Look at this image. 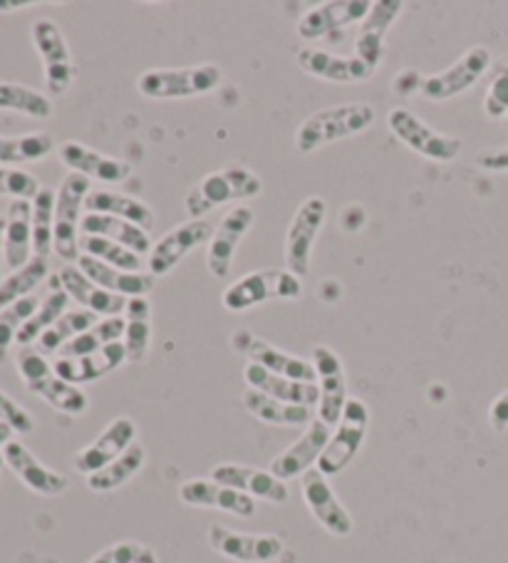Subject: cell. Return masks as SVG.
Here are the masks:
<instances>
[{
    "label": "cell",
    "mask_w": 508,
    "mask_h": 563,
    "mask_svg": "<svg viewBox=\"0 0 508 563\" xmlns=\"http://www.w3.org/2000/svg\"><path fill=\"white\" fill-rule=\"evenodd\" d=\"M209 547L231 561L273 563L283 556V539L273 533H243L229 527L209 529Z\"/></svg>",
    "instance_id": "ac0fdd59"
},
{
    "label": "cell",
    "mask_w": 508,
    "mask_h": 563,
    "mask_svg": "<svg viewBox=\"0 0 508 563\" xmlns=\"http://www.w3.org/2000/svg\"><path fill=\"white\" fill-rule=\"evenodd\" d=\"M80 231L87 236H102L110 239L114 244H120L124 249H130L136 256H150L152 254V236L150 231H144L136 227L132 221L117 219V217H107V213H90L85 211Z\"/></svg>",
    "instance_id": "1f68e13d"
},
{
    "label": "cell",
    "mask_w": 508,
    "mask_h": 563,
    "mask_svg": "<svg viewBox=\"0 0 508 563\" xmlns=\"http://www.w3.org/2000/svg\"><path fill=\"white\" fill-rule=\"evenodd\" d=\"M0 422L11 427L15 434H31L35 432V417L18 405L11 395L0 390Z\"/></svg>",
    "instance_id": "7dc6e473"
},
{
    "label": "cell",
    "mask_w": 508,
    "mask_h": 563,
    "mask_svg": "<svg viewBox=\"0 0 508 563\" xmlns=\"http://www.w3.org/2000/svg\"><path fill=\"white\" fill-rule=\"evenodd\" d=\"M296 65L310 77L338 85H360L375 77L373 67L365 65L360 57H343L320 51V47H302V51L296 53Z\"/></svg>",
    "instance_id": "7402d4cb"
},
{
    "label": "cell",
    "mask_w": 508,
    "mask_h": 563,
    "mask_svg": "<svg viewBox=\"0 0 508 563\" xmlns=\"http://www.w3.org/2000/svg\"><path fill=\"white\" fill-rule=\"evenodd\" d=\"M124 351L126 363H142L152 341V303L146 296L130 298L124 310Z\"/></svg>",
    "instance_id": "e575fe53"
},
{
    "label": "cell",
    "mask_w": 508,
    "mask_h": 563,
    "mask_svg": "<svg viewBox=\"0 0 508 563\" xmlns=\"http://www.w3.org/2000/svg\"><path fill=\"white\" fill-rule=\"evenodd\" d=\"M122 363H126L124 343H112V345H107V347H102V351H97L92 355L57 357L53 367L65 383L80 387V385L100 380V377H104V375H110Z\"/></svg>",
    "instance_id": "f1b7e54d"
},
{
    "label": "cell",
    "mask_w": 508,
    "mask_h": 563,
    "mask_svg": "<svg viewBox=\"0 0 508 563\" xmlns=\"http://www.w3.org/2000/svg\"><path fill=\"white\" fill-rule=\"evenodd\" d=\"M77 268L82 274L104 290H110L114 296L122 298H140L146 296L154 288V276L150 271H142V274H130V271H120L114 266H107L102 261H97L92 256H80L77 258Z\"/></svg>",
    "instance_id": "f546056e"
},
{
    "label": "cell",
    "mask_w": 508,
    "mask_h": 563,
    "mask_svg": "<svg viewBox=\"0 0 508 563\" xmlns=\"http://www.w3.org/2000/svg\"><path fill=\"white\" fill-rule=\"evenodd\" d=\"M488 424L498 434L508 430V390L498 395L492 407H488Z\"/></svg>",
    "instance_id": "816d5d0a"
},
{
    "label": "cell",
    "mask_w": 508,
    "mask_h": 563,
    "mask_svg": "<svg viewBox=\"0 0 508 563\" xmlns=\"http://www.w3.org/2000/svg\"><path fill=\"white\" fill-rule=\"evenodd\" d=\"M97 320L100 318L85 308L67 310V313L57 320L53 328H47L41 335L37 347H41V353H60L63 347L73 341V338H77L80 333H85V330L97 325Z\"/></svg>",
    "instance_id": "7bdbcfd3"
},
{
    "label": "cell",
    "mask_w": 508,
    "mask_h": 563,
    "mask_svg": "<svg viewBox=\"0 0 508 563\" xmlns=\"http://www.w3.org/2000/svg\"><path fill=\"white\" fill-rule=\"evenodd\" d=\"M33 3H25V0H21V3H0V11H21V8H31Z\"/></svg>",
    "instance_id": "9f6ffc18"
},
{
    "label": "cell",
    "mask_w": 508,
    "mask_h": 563,
    "mask_svg": "<svg viewBox=\"0 0 508 563\" xmlns=\"http://www.w3.org/2000/svg\"><path fill=\"white\" fill-rule=\"evenodd\" d=\"M422 82H424V77L417 70H402L393 80V90L399 97H409L412 92H422Z\"/></svg>",
    "instance_id": "f5cc1de1"
},
{
    "label": "cell",
    "mask_w": 508,
    "mask_h": 563,
    "mask_svg": "<svg viewBox=\"0 0 508 563\" xmlns=\"http://www.w3.org/2000/svg\"><path fill=\"white\" fill-rule=\"evenodd\" d=\"M474 164L484 172H508V147L506 150H484L476 154Z\"/></svg>",
    "instance_id": "f907efd6"
},
{
    "label": "cell",
    "mask_w": 508,
    "mask_h": 563,
    "mask_svg": "<svg viewBox=\"0 0 508 563\" xmlns=\"http://www.w3.org/2000/svg\"><path fill=\"white\" fill-rule=\"evenodd\" d=\"M13 440V430L8 424H3L0 422V450H3V446Z\"/></svg>",
    "instance_id": "11a10c76"
},
{
    "label": "cell",
    "mask_w": 508,
    "mask_h": 563,
    "mask_svg": "<svg viewBox=\"0 0 508 563\" xmlns=\"http://www.w3.org/2000/svg\"><path fill=\"white\" fill-rule=\"evenodd\" d=\"M146 551H150V547H144L140 541H117L112 547L95 553L87 563H140Z\"/></svg>",
    "instance_id": "c3c4849f"
},
{
    "label": "cell",
    "mask_w": 508,
    "mask_h": 563,
    "mask_svg": "<svg viewBox=\"0 0 508 563\" xmlns=\"http://www.w3.org/2000/svg\"><path fill=\"white\" fill-rule=\"evenodd\" d=\"M55 201L57 191L43 187L33 199V254L51 256L55 251Z\"/></svg>",
    "instance_id": "b9f144b4"
},
{
    "label": "cell",
    "mask_w": 508,
    "mask_h": 563,
    "mask_svg": "<svg viewBox=\"0 0 508 563\" xmlns=\"http://www.w3.org/2000/svg\"><path fill=\"white\" fill-rule=\"evenodd\" d=\"M37 306H41V300L33 294L0 310V363L8 357V351H11L18 341V333H21L23 325L33 318Z\"/></svg>",
    "instance_id": "f6af8a7d"
},
{
    "label": "cell",
    "mask_w": 508,
    "mask_h": 563,
    "mask_svg": "<svg viewBox=\"0 0 508 563\" xmlns=\"http://www.w3.org/2000/svg\"><path fill=\"white\" fill-rule=\"evenodd\" d=\"M5 274V219L0 217V284H3Z\"/></svg>",
    "instance_id": "db71d44e"
},
{
    "label": "cell",
    "mask_w": 508,
    "mask_h": 563,
    "mask_svg": "<svg viewBox=\"0 0 508 563\" xmlns=\"http://www.w3.org/2000/svg\"><path fill=\"white\" fill-rule=\"evenodd\" d=\"M85 211L107 213V217L132 221L144 231H152L154 227V211L150 203L114 189H92L85 199Z\"/></svg>",
    "instance_id": "d6a6232c"
},
{
    "label": "cell",
    "mask_w": 508,
    "mask_h": 563,
    "mask_svg": "<svg viewBox=\"0 0 508 563\" xmlns=\"http://www.w3.org/2000/svg\"><path fill=\"white\" fill-rule=\"evenodd\" d=\"M488 65H492V53H488V47L484 45L468 47V51L459 57L454 65L444 67L442 73L424 77L422 92L419 95L429 102L452 100V97L472 90V87L482 80L484 73L488 70Z\"/></svg>",
    "instance_id": "7c38bea8"
},
{
    "label": "cell",
    "mask_w": 508,
    "mask_h": 563,
    "mask_svg": "<svg viewBox=\"0 0 508 563\" xmlns=\"http://www.w3.org/2000/svg\"><path fill=\"white\" fill-rule=\"evenodd\" d=\"M263 191V181L243 164H229L219 172H211L184 199V207L191 219H203L209 211L231 201L253 199Z\"/></svg>",
    "instance_id": "3957f363"
},
{
    "label": "cell",
    "mask_w": 508,
    "mask_h": 563,
    "mask_svg": "<svg viewBox=\"0 0 508 563\" xmlns=\"http://www.w3.org/2000/svg\"><path fill=\"white\" fill-rule=\"evenodd\" d=\"M310 363L316 367L320 390L318 420L335 430V424L340 422V417H343V410L350 400L343 361H340V355L335 351H330L328 345H318L316 351H312Z\"/></svg>",
    "instance_id": "9a60e30c"
},
{
    "label": "cell",
    "mask_w": 508,
    "mask_h": 563,
    "mask_svg": "<svg viewBox=\"0 0 508 563\" xmlns=\"http://www.w3.org/2000/svg\"><path fill=\"white\" fill-rule=\"evenodd\" d=\"M144 462H146V450L140 442H134L120 460H114L112 464H107L104 470L90 474V477H87V487H90V492L95 494H110L114 489L124 487L130 479H134L136 474L144 470Z\"/></svg>",
    "instance_id": "8d00e7d4"
},
{
    "label": "cell",
    "mask_w": 508,
    "mask_h": 563,
    "mask_svg": "<svg viewBox=\"0 0 508 563\" xmlns=\"http://www.w3.org/2000/svg\"><path fill=\"white\" fill-rule=\"evenodd\" d=\"M373 5V0H328V3H320L300 18L296 33L300 41H322V37L345 31L350 25L363 23Z\"/></svg>",
    "instance_id": "2e32d148"
},
{
    "label": "cell",
    "mask_w": 508,
    "mask_h": 563,
    "mask_svg": "<svg viewBox=\"0 0 508 563\" xmlns=\"http://www.w3.org/2000/svg\"><path fill=\"white\" fill-rule=\"evenodd\" d=\"M387 128L407 150L417 152L419 157L424 159L446 164L454 162L459 157V152H462V140L449 137V134L429 128L424 120H419L415 112L407 110V107H395V110H389Z\"/></svg>",
    "instance_id": "ba28073f"
},
{
    "label": "cell",
    "mask_w": 508,
    "mask_h": 563,
    "mask_svg": "<svg viewBox=\"0 0 508 563\" xmlns=\"http://www.w3.org/2000/svg\"><path fill=\"white\" fill-rule=\"evenodd\" d=\"M140 563H156V553H154V551L150 549V551H146V553H144V559H142Z\"/></svg>",
    "instance_id": "6f0895ef"
},
{
    "label": "cell",
    "mask_w": 508,
    "mask_h": 563,
    "mask_svg": "<svg viewBox=\"0 0 508 563\" xmlns=\"http://www.w3.org/2000/svg\"><path fill=\"white\" fill-rule=\"evenodd\" d=\"M300 296L302 280L296 274H290L288 268H266L233 280L223 290L221 303L231 313H246V310L266 303V300H298Z\"/></svg>",
    "instance_id": "5b68a950"
},
{
    "label": "cell",
    "mask_w": 508,
    "mask_h": 563,
    "mask_svg": "<svg viewBox=\"0 0 508 563\" xmlns=\"http://www.w3.org/2000/svg\"><path fill=\"white\" fill-rule=\"evenodd\" d=\"M243 380H246L249 390H258L263 395L273 397V400L288 402V405H300V407H312L316 410L320 402V390L318 383H298L290 380V377L276 375L270 371H263L261 365L249 363L243 367Z\"/></svg>",
    "instance_id": "4316f807"
},
{
    "label": "cell",
    "mask_w": 508,
    "mask_h": 563,
    "mask_svg": "<svg viewBox=\"0 0 508 563\" xmlns=\"http://www.w3.org/2000/svg\"><path fill=\"white\" fill-rule=\"evenodd\" d=\"M124 318L114 316V318H102L97 320V325H92L90 330H85L77 338H73L67 343L57 357H82V355H92L102 347L112 345V343H122L124 341Z\"/></svg>",
    "instance_id": "f35d334b"
},
{
    "label": "cell",
    "mask_w": 508,
    "mask_h": 563,
    "mask_svg": "<svg viewBox=\"0 0 508 563\" xmlns=\"http://www.w3.org/2000/svg\"><path fill=\"white\" fill-rule=\"evenodd\" d=\"M328 217V203L322 197H308L300 203L296 217L290 219V227L286 231V268L298 278L308 276L312 264V246L320 234L322 223Z\"/></svg>",
    "instance_id": "30bf717a"
},
{
    "label": "cell",
    "mask_w": 508,
    "mask_h": 563,
    "mask_svg": "<svg viewBox=\"0 0 508 563\" xmlns=\"http://www.w3.org/2000/svg\"><path fill=\"white\" fill-rule=\"evenodd\" d=\"M15 367L27 390L43 397L53 410L73 417L87 412V405H90L87 395L77 385L65 383L63 377L55 373V367L47 363L45 353L35 351V347H21L15 357Z\"/></svg>",
    "instance_id": "7a4b0ae2"
},
{
    "label": "cell",
    "mask_w": 508,
    "mask_h": 563,
    "mask_svg": "<svg viewBox=\"0 0 508 563\" xmlns=\"http://www.w3.org/2000/svg\"><path fill=\"white\" fill-rule=\"evenodd\" d=\"M231 347L236 353L246 355L249 363L261 365L263 371H270L276 375L290 377V380H298V383H316L318 380L316 367H312L310 361L280 351V347L270 345L268 341H263V338L253 335L251 330H239V333H233L231 335Z\"/></svg>",
    "instance_id": "4fadbf2b"
},
{
    "label": "cell",
    "mask_w": 508,
    "mask_h": 563,
    "mask_svg": "<svg viewBox=\"0 0 508 563\" xmlns=\"http://www.w3.org/2000/svg\"><path fill=\"white\" fill-rule=\"evenodd\" d=\"M253 221H256V211L251 207H233L221 219L207 246V266L213 278H229L233 258H236V249L246 239Z\"/></svg>",
    "instance_id": "e0dca14e"
},
{
    "label": "cell",
    "mask_w": 508,
    "mask_h": 563,
    "mask_svg": "<svg viewBox=\"0 0 508 563\" xmlns=\"http://www.w3.org/2000/svg\"><path fill=\"white\" fill-rule=\"evenodd\" d=\"M3 467H5V460H3V450H0V472H3Z\"/></svg>",
    "instance_id": "680465c9"
},
{
    "label": "cell",
    "mask_w": 508,
    "mask_h": 563,
    "mask_svg": "<svg viewBox=\"0 0 508 563\" xmlns=\"http://www.w3.org/2000/svg\"><path fill=\"white\" fill-rule=\"evenodd\" d=\"M31 33H33L35 51L43 60L47 92L65 95L75 82L77 67L73 63V53L63 35V27L55 21H51V18H41V21L33 23Z\"/></svg>",
    "instance_id": "9c48e42d"
},
{
    "label": "cell",
    "mask_w": 508,
    "mask_h": 563,
    "mask_svg": "<svg viewBox=\"0 0 508 563\" xmlns=\"http://www.w3.org/2000/svg\"><path fill=\"white\" fill-rule=\"evenodd\" d=\"M57 276H60V284L65 288V294L70 296V300H75L80 308L90 310L97 318H114L122 316L126 310V300L130 298L114 296L110 290L92 284L77 266H65Z\"/></svg>",
    "instance_id": "83f0119b"
},
{
    "label": "cell",
    "mask_w": 508,
    "mask_h": 563,
    "mask_svg": "<svg viewBox=\"0 0 508 563\" xmlns=\"http://www.w3.org/2000/svg\"><path fill=\"white\" fill-rule=\"evenodd\" d=\"M47 276H51L47 258L33 256L23 268H18L11 276L3 278V284H0V310L15 303V300L33 296V290L41 286Z\"/></svg>",
    "instance_id": "60d3db41"
},
{
    "label": "cell",
    "mask_w": 508,
    "mask_h": 563,
    "mask_svg": "<svg viewBox=\"0 0 508 563\" xmlns=\"http://www.w3.org/2000/svg\"><path fill=\"white\" fill-rule=\"evenodd\" d=\"M223 70L219 65L203 63L191 67H159L144 70L136 77V90L146 100H187L219 90Z\"/></svg>",
    "instance_id": "277c9868"
},
{
    "label": "cell",
    "mask_w": 508,
    "mask_h": 563,
    "mask_svg": "<svg viewBox=\"0 0 508 563\" xmlns=\"http://www.w3.org/2000/svg\"><path fill=\"white\" fill-rule=\"evenodd\" d=\"M136 442V424L130 417H114V420L104 427V430L95 437V440L82 446L75 454V470L90 477V474L104 470L107 464L120 460L122 454Z\"/></svg>",
    "instance_id": "d6986e66"
},
{
    "label": "cell",
    "mask_w": 508,
    "mask_h": 563,
    "mask_svg": "<svg viewBox=\"0 0 508 563\" xmlns=\"http://www.w3.org/2000/svg\"><path fill=\"white\" fill-rule=\"evenodd\" d=\"M179 499L187 504V507L227 511L239 519L256 517V499H251L249 494H243L239 489L223 487V484L213 479L184 482L179 487Z\"/></svg>",
    "instance_id": "cb8c5ba5"
},
{
    "label": "cell",
    "mask_w": 508,
    "mask_h": 563,
    "mask_svg": "<svg viewBox=\"0 0 508 563\" xmlns=\"http://www.w3.org/2000/svg\"><path fill=\"white\" fill-rule=\"evenodd\" d=\"M82 254L102 261V264H107V266L130 271V274H142V268H144L142 256H136L130 249H124L120 244H114V241L102 239V236L82 234L80 236V256Z\"/></svg>",
    "instance_id": "ee69618b"
},
{
    "label": "cell",
    "mask_w": 508,
    "mask_h": 563,
    "mask_svg": "<svg viewBox=\"0 0 508 563\" xmlns=\"http://www.w3.org/2000/svg\"><path fill=\"white\" fill-rule=\"evenodd\" d=\"M211 479L223 484V487L249 494L251 499L286 504L290 497L286 482L278 479L270 470L249 467V464H233V462L219 464V467L211 470Z\"/></svg>",
    "instance_id": "603a6c76"
},
{
    "label": "cell",
    "mask_w": 508,
    "mask_h": 563,
    "mask_svg": "<svg viewBox=\"0 0 508 563\" xmlns=\"http://www.w3.org/2000/svg\"><path fill=\"white\" fill-rule=\"evenodd\" d=\"M3 460L18 479H21L27 489L41 494V497H60L67 489V477L43 464L35 454L27 450L23 442L11 440L3 446Z\"/></svg>",
    "instance_id": "d4e9b609"
},
{
    "label": "cell",
    "mask_w": 508,
    "mask_h": 563,
    "mask_svg": "<svg viewBox=\"0 0 508 563\" xmlns=\"http://www.w3.org/2000/svg\"><path fill=\"white\" fill-rule=\"evenodd\" d=\"M300 492L308 511L328 533H332V537L338 539H345L353 533L355 529L353 517H350V511L343 507V501L338 499L335 489L330 487L328 477L318 467H312L310 472L302 474Z\"/></svg>",
    "instance_id": "5bb4252c"
},
{
    "label": "cell",
    "mask_w": 508,
    "mask_h": 563,
    "mask_svg": "<svg viewBox=\"0 0 508 563\" xmlns=\"http://www.w3.org/2000/svg\"><path fill=\"white\" fill-rule=\"evenodd\" d=\"M375 122V107L367 102H347L325 107L308 120L296 132V150L300 154H312L328 144L343 142L355 134H363Z\"/></svg>",
    "instance_id": "6da1fadb"
},
{
    "label": "cell",
    "mask_w": 508,
    "mask_h": 563,
    "mask_svg": "<svg viewBox=\"0 0 508 563\" xmlns=\"http://www.w3.org/2000/svg\"><path fill=\"white\" fill-rule=\"evenodd\" d=\"M57 157H60V162L67 169L82 174V177H87L90 181L124 184L126 179H132L130 162L97 152L82 142H75V140L63 142L60 147H57Z\"/></svg>",
    "instance_id": "44dd1931"
},
{
    "label": "cell",
    "mask_w": 508,
    "mask_h": 563,
    "mask_svg": "<svg viewBox=\"0 0 508 563\" xmlns=\"http://www.w3.org/2000/svg\"><path fill=\"white\" fill-rule=\"evenodd\" d=\"M33 256V201L13 199L5 217V271L13 274Z\"/></svg>",
    "instance_id": "4dcf8cb0"
},
{
    "label": "cell",
    "mask_w": 508,
    "mask_h": 563,
    "mask_svg": "<svg viewBox=\"0 0 508 563\" xmlns=\"http://www.w3.org/2000/svg\"><path fill=\"white\" fill-rule=\"evenodd\" d=\"M241 400H243V407L249 410V415H253L261 422L276 424V427H308L318 417V412L312 410V407L273 400V397L263 395L258 390H246Z\"/></svg>",
    "instance_id": "836d02e7"
},
{
    "label": "cell",
    "mask_w": 508,
    "mask_h": 563,
    "mask_svg": "<svg viewBox=\"0 0 508 563\" xmlns=\"http://www.w3.org/2000/svg\"><path fill=\"white\" fill-rule=\"evenodd\" d=\"M330 437H332V427H328L316 417V420L306 427V432H302L298 440L288 446V450H283L278 457H273L268 470L283 482L302 477V474L310 472L312 467H318Z\"/></svg>",
    "instance_id": "ffe728a7"
},
{
    "label": "cell",
    "mask_w": 508,
    "mask_h": 563,
    "mask_svg": "<svg viewBox=\"0 0 508 563\" xmlns=\"http://www.w3.org/2000/svg\"><path fill=\"white\" fill-rule=\"evenodd\" d=\"M0 110L25 114V118H33V120L53 118L51 97L33 90V87L18 85V82H0Z\"/></svg>",
    "instance_id": "ab89813d"
},
{
    "label": "cell",
    "mask_w": 508,
    "mask_h": 563,
    "mask_svg": "<svg viewBox=\"0 0 508 563\" xmlns=\"http://www.w3.org/2000/svg\"><path fill=\"white\" fill-rule=\"evenodd\" d=\"M402 11V0H377L363 25H360V33L355 37V57H360V60L373 67V70H377L379 63H383L387 31L397 23V18Z\"/></svg>",
    "instance_id": "484cf974"
},
{
    "label": "cell",
    "mask_w": 508,
    "mask_h": 563,
    "mask_svg": "<svg viewBox=\"0 0 508 563\" xmlns=\"http://www.w3.org/2000/svg\"><path fill=\"white\" fill-rule=\"evenodd\" d=\"M41 189H43L41 181H37L31 172H23L15 167H0V197L33 201Z\"/></svg>",
    "instance_id": "bcb514c9"
},
{
    "label": "cell",
    "mask_w": 508,
    "mask_h": 563,
    "mask_svg": "<svg viewBox=\"0 0 508 563\" xmlns=\"http://www.w3.org/2000/svg\"><path fill=\"white\" fill-rule=\"evenodd\" d=\"M55 152L51 134L33 132L21 137H0V167H21V164L43 162Z\"/></svg>",
    "instance_id": "74e56055"
},
{
    "label": "cell",
    "mask_w": 508,
    "mask_h": 563,
    "mask_svg": "<svg viewBox=\"0 0 508 563\" xmlns=\"http://www.w3.org/2000/svg\"><path fill=\"white\" fill-rule=\"evenodd\" d=\"M213 231H217V227H213L209 219H189L179 223V227H174L172 231H166V234L154 244L150 258H146L150 274L154 278L172 274L191 251L209 246Z\"/></svg>",
    "instance_id": "8fae6325"
},
{
    "label": "cell",
    "mask_w": 508,
    "mask_h": 563,
    "mask_svg": "<svg viewBox=\"0 0 508 563\" xmlns=\"http://www.w3.org/2000/svg\"><path fill=\"white\" fill-rule=\"evenodd\" d=\"M367 424H369V410L367 405L360 400V397H350L343 417L332 430L330 442L322 452L318 462V470L325 474V477H335L343 470L350 467V462L357 457V452L363 450V442L367 437Z\"/></svg>",
    "instance_id": "52a82bcc"
},
{
    "label": "cell",
    "mask_w": 508,
    "mask_h": 563,
    "mask_svg": "<svg viewBox=\"0 0 508 563\" xmlns=\"http://www.w3.org/2000/svg\"><path fill=\"white\" fill-rule=\"evenodd\" d=\"M92 191V181L82 174L70 172L57 189L55 201V254L67 264H77L80 258V223L87 194Z\"/></svg>",
    "instance_id": "8992f818"
},
{
    "label": "cell",
    "mask_w": 508,
    "mask_h": 563,
    "mask_svg": "<svg viewBox=\"0 0 508 563\" xmlns=\"http://www.w3.org/2000/svg\"><path fill=\"white\" fill-rule=\"evenodd\" d=\"M484 112L492 120H501L508 114V65L494 77L484 97Z\"/></svg>",
    "instance_id": "681fc988"
},
{
    "label": "cell",
    "mask_w": 508,
    "mask_h": 563,
    "mask_svg": "<svg viewBox=\"0 0 508 563\" xmlns=\"http://www.w3.org/2000/svg\"><path fill=\"white\" fill-rule=\"evenodd\" d=\"M67 303H70V296L65 294V288L60 284V276L51 278V294H47L41 306L33 313V318L23 325L21 333H18V345L21 347H31L33 343L41 341V335L47 328H53L57 320H60L67 313Z\"/></svg>",
    "instance_id": "d590c367"
}]
</instances>
